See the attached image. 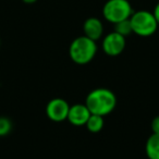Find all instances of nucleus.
I'll use <instances>...</instances> for the list:
<instances>
[{
  "instance_id": "2eb2a0df",
  "label": "nucleus",
  "mask_w": 159,
  "mask_h": 159,
  "mask_svg": "<svg viewBox=\"0 0 159 159\" xmlns=\"http://www.w3.org/2000/svg\"><path fill=\"white\" fill-rule=\"evenodd\" d=\"M22 1L24 3H27V5H32V3H35L38 0H22Z\"/></svg>"
},
{
  "instance_id": "9d476101",
  "label": "nucleus",
  "mask_w": 159,
  "mask_h": 159,
  "mask_svg": "<svg viewBox=\"0 0 159 159\" xmlns=\"http://www.w3.org/2000/svg\"><path fill=\"white\" fill-rule=\"evenodd\" d=\"M104 125H105L104 117L98 115H91L89 120H87L86 124H85L87 131L91 133H99L104 129Z\"/></svg>"
},
{
  "instance_id": "f8f14e48",
  "label": "nucleus",
  "mask_w": 159,
  "mask_h": 159,
  "mask_svg": "<svg viewBox=\"0 0 159 159\" xmlns=\"http://www.w3.org/2000/svg\"><path fill=\"white\" fill-rule=\"evenodd\" d=\"M12 121L8 117L1 116L0 117V137L7 136L12 131Z\"/></svg>"
},
{
  "instance_id": "4468645a",
  "label": "nucleus",
  "mask_w": 159,
  "mask_h": 159,
  "mask_svg": "<svg viewBox=\"0 0 159 159\" xmlns=\"http://www.w3.org/2000/svg\"><path fill=\"white\" fill-rule=\"evenodd\" d=\"M152 14H154L155 19H156L157 23H158V25H159V2L157 3L156 6H155L154 11H152Z\"/></svg>"
},
{
  "instance_id": "f257e3e1",
  "label": "nucleus",
  "mask_w": 159,
  "mask_h": 159,
  "mask_svg": "<svg viewBox=\"0 0 159 159\" xmlns=\"http://www.w3.org/2000/svg\"><path fill=\"white\" fill-rule=\"evenodd\" d=\"M117 96L111 89L99 87L89 93L86 96L85 105L92 115H98L102 117L110 115L117 107Z\"/></svg>"
},
{
  "instance_id": "f03ea898",
  "label": "nucleus",
  "mask_w": 159,
  "mask_h": 159,
  "mask_svg": "<svg viewBox=\"0 0 159 159\" xmlns=\"http://www.w3.org/2000/svg\"><path fill=\"white\" fill-rule=\"evenodd\" d=\"M97 42L82 35L74 38L69 47V57L79 66H85L93 61L97 53Z\"/></svg>"
},
{
  "instance_id": "423d86ee",
  "label": "nucleus",
  "mask_w": 159,
  "mask_h": 159,
  "mask_svg": "<svg viewBox=\"0 0 159 159\" xmlns=\"http://www.w3.org/2000/svg\"><path fill=\"white\" fill-rule=\"evenodd\" d=\"M70 105L63 98H52L46 106V115L53 122L66 121L68 118Z\"/></svg>"
},
{
  "instance_id": "6e6552de",
  "label": "nucleus",
  "mask_w": 159,
  "mask_h": 159,
  "mask_svg": "<svg viewBox=\"0 0 159 159\" xmlns=\"http://www.w3.org/2000/svg\"><path fill=\"white\" fill-rule=\"evenodd\" d=\"M83 32H84V36L98 42L99 39H102L104 35V24L100 19L91 16L85 20L83 24Z\"/></svg>"
},
{
  "instance_id": "39448f33",
  "label": "nucleus",
  "mask_w": 159,
  "mask_h": 159,
  "mask_svg": "<svg viewBox=\"0 0 159 159\" xmlns=\"http://www.w3.org/2000/svg\"><path fill=\"white\" fill-rule=\"evenodd\" d=\"M126 46V39L115 31L102 37V48L105 55L109 57H118L124 51Z\"/></svg>"
},
{
  "instance_id": "9b49d317",
  "label": "nucleus",
  "mask_w": 159,
  "mask_h": 159,
  "mask_svg": "<svg viewBox=\"0 0 159 159\" xmlns=\"http://www.w3.org/2000/svg\"><path fill=\"white\" fill-rule=\"evenodd\" d=\"M113 29H115L116 33L120 34V35H122L125 38L133 33L130 19L123 20V21H121V22H118V23H116V24H113Z\"/></svg>"
},
{
  "instance_id": "0eeeda50",
  "label": "nucleus",
  "mask_w": 159,
  "mask_h": 159,
  "mask_svg": "<svg viewBox=\"0 0 159 159\" xmlns=\"http://www.w3.org/2000/svg\"><path fill=\"white\" fill-rule=\"evenodd\" d=\"M91 115L85 104H75L70 106L66 120L74 126H85Z\"/></svg>"
},
{
  "instance_id": "1a4fd4ad",
  "label": "nucleus",
  "mask_w": 159,
  "mask_h": 159,
  "mask_svg": "<svg viewBox=\"0 0 159 159\" xmlns=\"http://www.w3.org/2000/svg\"><path fill=\"white\" fill-rule=\"evenodd\" d=\"M145 152L148 159H159V134L152 133L145 144Z\"/></svg>"
},
{
  "instance_id": "20e7f679",
  "label": "nucleus",
  "mask_w": 159,
  "mask_h": 159,
  "mask_svg": "<svg viewBox=\"0 0 159 159\" xmlns=\"http://www.w3.org/2000/svg\"><path fill=\"white\" fill-rule=\"evenodd\" d=\"M134 10L129 0H107L102 7V16L111 24L131 18Z\"/></svg>"
},
{
  "instance_id": "ddd939ff",
  "label": "nucleus",
  "mask_w": 159,
  "mask_h": 159,
  "mask_svg": "<svg viewBox=\"0 0 159 159\" xmlns=\"http://www.w3.org/2000/svg\"><path fill=\"white\" fill-rule=\"evenodd\" d=\"M150 129H152V133H155V134H159V116H156V117L152 120Z\"/></svg>"
},
{
  "instance_id": "7ed1b4c3",
  "label": "nucleus",
  "mask_w": 159,
  "mask_h": 159,
  "mask_svg": "<svg viewBox=\"0 0 159 159\" xmlns=\"http://www.w3.org/2000/svg\"><path fill=\"white\" fill-rule=\"evenodd\" d=\"M132 31L139 37H149L152 36L158 30V23L155 19L152 12L148 10L134 11L130 18Z\"/></svg>"
},
{
  "instance_id": "dca6fc26",
  "label": "nucleus",
  "mask_w": 159,
  "mask_h": 159,
  "mask_svg": "<svg viewBox=\"0 0 159 159\" xmlns=\"http://www.w3.org/2000/svg\"><path fill=\"white\" fill-rule=\"evenodd\" d=\"M0 47H1V38H0Z\"/></svg>"
}]
</instances>
